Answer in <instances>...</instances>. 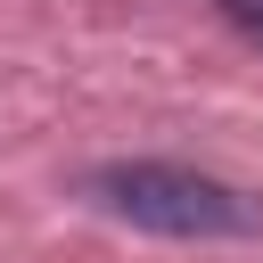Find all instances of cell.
I'll return each mask as SVG.
<instances>
[{"mask_svg": "<svg viewBox=\"0 0 263 263\" xmlns=\"http://www.w3.org/2000/svg\"><path fill=\"white\" fill-rule=\"evenodd\" d=\"M82 197L156 238H255L263 230V197H247L222 173L173 164V156H107L82 173Z\"/></svg>", "mask_w": 263, "mask_h": 263, "instance_id": "cell-1", "label": "cell"}, {"mask_svg": "<svg viewBox=\"0 0 263 263\" xmlns=\"http://www.w3.org/2000/svg\"><path fill=\"white\" fill-rule=\"evenodd\" d=\"M214 16H222L238 41H255V49H263V0H214Z\"/></svg>", "mask_w": 263, "mask_h": 263, "instance_id": "cell-2", "label": "cell"}]
</instances>
